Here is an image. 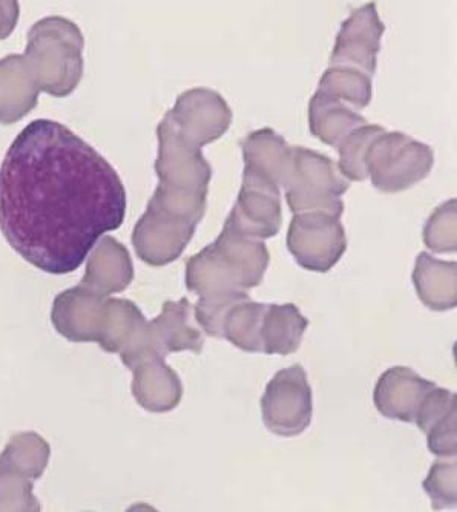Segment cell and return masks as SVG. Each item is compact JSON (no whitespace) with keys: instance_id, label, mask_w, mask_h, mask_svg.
Wrapping results in <instances>:
<instances>
[{"instance_id":"obj_1","label":"cell","mask_w":457,"mask_h":512,"mask_svg":"<svg viewBox=\"0 0 457 512\" xmlns=\"http://www.w3.org/2000/svg\"><path fill=\"white\" fill-rule=\"evenodd\" d=\"M125 217L116 169L70 128L40 119L14 138L0 166V232L25 261L74 272Z\"/></svg>"},{"instance_id":"obj_2","label":"cell","mask_w":457,"mask_h":512,"mask_svg":"<svg viewBox=\"0 0 457 512\" xmlns=\"http://www.w3.org/2000/svg\"><path fill=\"white\" fill-rule=\"evenodd\" d=\"M269 261L263 241L224 223L220 237L186 263V287L198 296L247 292L263 283Z\"/></svg>"},{"instance_id":"obj_3","label":"cell","mask_w":457,"mask_h":512,"mask_svg":"<svg viewBox=\"0 0 457 512\" xmlns=\"http://www.w3.org/2000/svg\"><path fill=\"white\" fill-rule=\"evenodd\" d=\"M349 188V180L342 177L332 158L303 146L293 148L292 168L284 186L293 214L326 212L341 218L346 207L341 197Z\"/></svg>"},{"instance_id":"obj_4","label":"cell","mask_w":457,"mask_h":512,"mask_svg":"<svg viewBox=\"0 0 457 512\" xmlns=\"http://www.w3.org/2000/svg\"><path fill=\"white\" fill-rule=\"evenodd\" d=\"M434 163L433 149L404 132L384 131L365 154V172L378 191H407L428 177Z\"/></svg>"},{"instance_id":"obj_5","label":"cell","mask_w":457,"mask_h":512,"mask_svg":"<svg viewBox=\"0 0 457 512\" xmlns=\"http://www.w3.org/2000/svg\"><path fill=\"white\" fill-rule=\"evenodd\" d=\"M50 445L36 433H20L0 454V511H39L34 480L42 476L50 459Z\"/></svg>"},{"instance_id":"obj_6","label":"cell","mask_w":457,"mask_h":512,"mask_svg":"<svg viewBox=\"0 0 457 512\" xmlns=\"http://www.w3.org/2000/svg\"><path fill=\"white\" fill-rule=\"evenodd\" d=\"M267 430L283 437L300 436L313 416L312 387L300 364L284 368L270 379L261 398Z\"/></svg>"},{"instance_id":"obj_7","label":"cell","mask_w":457,"mask_h":512,"mask_svg":"<svg viewBox=\"0 0 457 512\" xmlns=\"http://www.w3.org/2000/svg\"><path fill=\"white\" fill-rule=\"evenodd\" d=\"M287 247L303 269L326 273L346 253V229L341 218L326 212L295 214L287 232Z\"/></svg>"},{"instance_id":"obj_8","label":"cell","mask_w":457,"mask_h":512,"mask_svg":"<svg viewBox=\"0 0 457 512\" xmlns=\"http://www.w3.org/2000/svg\"><path fill=\"white\" fill-rule=\"evenodd\" d=\"M158 158L155 172L162 188L209 194L212 168L201 148L181 134L165 115L158 125Z\"/></svg>"},{"instance_id":"obj_9","label":"cell","mask_w":457,"mask_h":512,"mask_svg":"<svg viewBox=\"0 0 457 512\" xmlns=\"http://www.w3.org/2000/svg\"><path fill=\"white\" fill-rule=\"evenodd\" d=\"M226 223L255 240L277 237L283 226L280 186L244 168L240 194Z\"/></svg>"},{"instance_id":"obj_10","label":"cell","mask_w":457,"mask_h":512,"mask_svg":"<svg viewBox=\"0 0 457 512\" xmlns=\"http://www.w3.org/2000/svg\"><path fill=\"white\" fill-rule=\"evenodd\" d=\"M166 117L198 148L223 137L234 119L223 96L208 88L183 92Z\"/></svg>"},{"instance_id":"obj_11","label":"cell","mask_w":457,"mask_h":512,"mask_svg":"<svg viewBox=\"0 0 457 512\" xmlns=\"http://www.w3.org/2000/svg\"><path fill=\"white\" fill-rule=\"evenodd\" d=\"M384 31L375 2L353 11L342 22L330 56V66H349L372 77L378 65Z\"/></svg>"},{"instance_id":"obj_12","label":"cell","mask_w":457,"mask_h":512,"mask_svg":"<svg viewBox=\"0 0 457 512\" xmlns=\"http://www.w3.org/2000/svg\"><path fill=\"white\" fill-rule=\"evenodd\" d=\"M197 224L185 218L149 209L132 234V244L140 260L160 267L178 260L194 238Z\"/></svg>"},{"instance_id":"obj_13","label":"cell","mask_w":457,"mask_h":512,"mask_svg":"<svg viewBox=\"0 0 457 512\" xmlns=\"http://www.w3.org/2000/svg\"><path fill=\"white\" fill-rule=\"evenodd\" d=\"M434 387V382L421 378L415 370L399 365L382 373L373 401L376 410L387 419L413 424L422 399Z\"/></svg>"},{"instance_id":"obj_14","label":"cell","mask_w":457,"mask_h":512,"mask_svg":"<svg viewBox=\"0 0 457 512\" xmlns=\"http://www.w3.org/2000/svg\"><path fill=\"white\" fill-rule=\"evenodd\" d=\"M132 394L140 407L152 413L174 410L183 398V385L177 373L162 356H151L132 370Z\"/></svg>"},{"instance_id":"obj_15","label":"cell","mask_w":457,"mask_h":512,"mask_svg":"<svg viewBox=\"0 0 457 512\" xmlns=\"http://www.w3.org/2000/svg\"><path fill=\"white\" fill-rule=\"evenodd\" d=\"M192 318V304L188 298L180 301H166L162 315L157 316L151 325L152 335L163 355L168 353L189 352L200 355L203 350L204 336Z\"/></svg>"},{"instance_id":"obj_16","label":"cell","mask_w":457,"mask_h":512,"mask_svg":"<svg viewBox=\"0 0 457 512\" xmlns=\"http://www.w3.org/2000/svg\"><path fill=\"white\" fill-rule=\"evenodd\" d=\"M244 168L263 175L284 188L292 168L293 148L270 128L247 135L243 146Z\"/></svg>"},{"instance_id":"obj_17","label":"cell","mask_w":457,"mask_h":512,"mask_svg":"<svg viewBox=\"0 0 457 512\" xmlns=\"http://www.w3.org/2000/svg\"><path fill=\"white\" fill-rule=\"evenodd\" d=\"M456 272V261H441L430 253H419L413 284L425 307L434 312L456 309Z\"/></svg>"},{"instance_id":"obj_18","label":"cell","mask_w":457,"mask_h":512,"mask_svg":"<svg viewBox=\"0 0 457 512\" xmlns=\"http://www.w3.org/2000/svg\"><path fill=\"white\" fill-rule=\"evenodd\" d=\"M134 278L131 256L126 247L111 237L100 241L94 255L89 260L85 281L89 292L108 295L112 292H122L131 284Z\"/></svg>"},{"instance_id":"obj_19","label":"cell","mask_w":457,"mask_h":512,"mask_svg":"<svg viewBox=\"0 0 457 512\" xmlns=\"http://www.w3.org/2000/svg\"><path fill=\"white\" fill-rule=\"evenodd\" d=\"M309 319L301 315L300 309L289 304H267L261 325V344L266 355H290L300 348Z\"/></svg>"},{"instance_id":"obj_20","label":"cell","mask_w":457,"mask_h":512,"mask_svg":"<svg viewBox=\"0 0 457 512\" xmlns=\"http://www.w3.org/2000/svg\"><path fill=\"white\" fill-rule=\"evenodd\" d=\"M367 125L364 117L349 106L316 91L309 102V129L313 137L329 146L339 143L359 126Z\"/></svg>"},{"instance_id":"obj_21","label":"cell","mask_w":457,"mask_h":512,"mask_svg":"<svg viewBox=\"0 0 457 512\" xmlns=\"http://www.w3.org/2000/svg\"><path fill=\"white\" fill-rule=\"evenodd\" d=\"M267 304L244 299L227 310L223 321V338L247 353L263 352L261 325Z\"/></svg>"},{"instance_id":"obj_22","label":"cell","mask_w":457,"mask_h":512,"mask_svg":"<svg viewBox=\"0 0 457 512\" xmlns=\"http://www.w3.org/2000/svg\"><path fill=\"white\" fill-rule=\"evenodd\" d=\"M318 92L355 109L372 102V77L349 66H330L319 80Z\"/></svg>"},{"instance_id":"obj_23","label":"cell","mask_w":457,"mask_h":512,"mask_svg":"<svg viewBox=\"0 0 457 512\" xmlns=\"http://www.w3.org/2000/svg\"><path fill=\"white\" fill-rule=\"evenodd\" d=\"M384 131L385 129L378 125L359 126L339 143L338 169L342 177L352 181H364L369 178L365 172V154L373 140Z\"/></svg>"},{"instance_id":"obj_24","label":"cell","mask_w":457,"mask_h":512,"mask_svg":"<svg viewBox=\"0 0 457 512\" xmlns=\"http://www.w3.org/2000/svg\"><path fill=\"white\" fill-rule=\"evenodd\" d=\"M456 198L441 204L428 218L424 227V243L436 253H453L456 241Z\"/></svg>"},{"instance_id":"obj_25","label":"cell","mask_w":457,"mask_h":512,"mask_svg":"<svg viewBox=\"0 0 457 512\" xmlns=\"http://www.w3.org/2000/svg\"><path fill=\"white\" fill-rule=\"evenodd\" d=\"M247 292L217 293L200 296L195 306V319L206 335L223 338V321L227 310L238 302L249 299Z\"/></svg>"},{"instance_id":"obj_26","label":"cell","mask_w":457,"mask_h":512,"mask_svg":"<svg viewBox=\"0 0 457 512\" xmlns=\"http://www.w3.org/2000/svg\"><path fill=\"white\" fill-rule=\"evenodd\" d=\"M456 459L445 462L436 460L424 480L425 493L431 499L433 509H445L456 506Z\"/></svg>"},{"instance_id":"obj_27","label":"cell","mask_w":457,"mask_h":512,"mask_svg":"<svg viewBox=\"0 0 457 512\" xmlns=\"http://www.w3.org/2000/svg\"><path fill=\"white\" fill-rule=\"evenodd\" d=\"M456 413L457 405L451 408L442 419H439L427 433L428 450L436 456L456 459Z\"/></svg>"}]
</instances>
